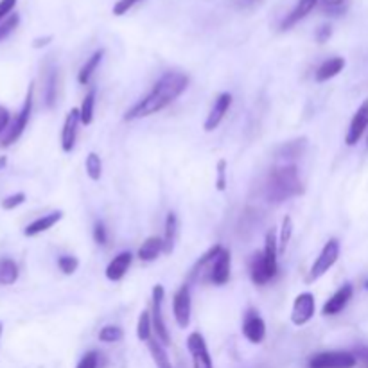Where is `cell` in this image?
Wrapping results in <instances>:
<instances>
[{"mask_svg":"<svg viewBox=\"0 0 368 368\" xmlns=\"http://www.w3.org/2000/svg\"><path fill=\"white\" fill-rule=\"evenodd\" d=\"M51 40H52V36H45V38H38V40H35V43H33V45H35L36 49L45 47V45H49V43H51Z\"/></svg>","mask_w":368,"mask_h":368,"instance_id":"cell-45","label":"cell"},{"mask_svg":"<svg viewBox=\"0 0 368 368\" xmlns=\"http://www.w3.org/2000/svg\"><path fill=\"white\" fill-rule=\"evenodd\" d=\"M264 191L268 202L271 203H282L291 200V198L300 196V194L304 193V185H302V180H300L296 166L286 163V166L271 169Z\"/></svg>","mask_w":368,"mask_h":368,"instance_id":"cell-2","label":"cell"},{"mask_svg":"<svg viewBox=\"0 0 368 368\" xmlns=\"http://www.w3.org/2000/svg\"><path fill=\"white\" fill-rule=\"evenodd\" d=\"M151 334H153V321H151V314L147 311L141 313L137 323V338L141 342H150Z\"/></svg>","mask_w":368,"mask_h":368,"instance_id":"cell-31","label":"cell"},{"mask_svg":"<svg viewBox=\"0 0 368 368\" xmlns=\"http://www.w3.org/2000/svg\"><path fill=\"white\" fill-rule=\"evenodd\" d=\"M94 241L99 246H104L108 243V230L103 221H97L94 227Z\"/></svg>","mask_w":368,"mask_h":368,"instance_id":"cell-40","label":"cell"},{"mask_svg":"<svg viewBox=\"0 0 368 368\" xmlns=\"http://www.w3.org/2000/svg\"><path fill=\"white\" fill-rule=\"evenodd\" d=\"M243 334L250 343L257 345L266 338V323L257 311H248L243 320Z\"/></svg>","mask_w":368,"mask_h":368,"instance_id":"cell-12","label":"cell"},{"mask_svg":"<svg viewBox=\"0 0 368 368\" xmlns=\"http://www.w3.org/2000/svg\"><path fill=\"white\" fill-rule=\"evenodd\" d=\"M94 110H95V90L92 88V90L85 95L81 108H79V119H81V125L90 126L92 122H94Z\"/></svg>","mask_w":368,"mask_h":368,"instance_id":"cell-28","label":"cell"},{"mask_svg":"<svg viewBox=\"0 0 368 368\" xmlns=\"http://www.w3.org/2000/svg\"><path fill=\"white\" fill-rule=\"evenodd\" d=\"M173 314H175L178 327L187 329L189 323H191V289H189L187 284L182 286L175 293V298H173Z\"/></svg>","mask_w":368,"mask_h":368,"instance_id":"cell-9","label":"cell"},{"mask_svg":"<svg viewBox=\"0 0 368 368\" xmlns=\"http://www.w3.org/2000/svg\"><path fill=\"white\" fill-rule=\"evenodd\" d=\"M77 266H79V261L74 255H60L58 257V268L63 275H72L76 273Z\"/></svg>","mask_w":368,"mask_h":368,"instance_id":"cell-35","label":"cell"},{"mask_svg":"<svg viewBox=\"0 0 368 368\" xmlns=\"http://www.w3.org/2000/svg\"><path fill=\"white\" fill-rule=\"evenodd\" d=\"M248 268H250V277H252L253 284H257V286H264V284H268L271 280L270 273H268V270H266L262 252L253 253L252 259H250V262H248Z\"/></svg>","mask_w":368,"mask_h":368,"instance_id":"cell-21","label":"cell"},{"mask_svg":"<svg viewBox=\"0 0 368 368\" xmlns=\"http://www.w3.org/2000/svg\"><path fill=\"white\" fill-rule=\"evenodd\" d=\"M122 336H125V333L117 326H106L99 330V342L103 343H117L122 339Z\"/></svg>","mask_w":368,"mask_h":368,"instance_id":"cell-33","label":"cell"},{"mask_svg":"<svg viewBox=\"0 0 368 368\" xmlns=\"http://www.w3.org/2000/svg\"><path fill=\"white\" fill-rule=\"evenodd\" d=\"M162 252H163L162 237L151 236V237H147L144 243H142V246L138 248L137 255H138V259H141V261L151 262V261H157Z\"/></svg>","mask_w":368,"mask_h":368,"instance_id":"cell-23","label":"cell"},{"mask_svg":"<svg viewBox=\"0 0 368 368\" xmlns=\"http://www.w3.org/2000/svg\"><path fill=\"white\" fill-rule=\"evenodd\" d=\"M85 169L86 175L90 178L92 182H99L101 180V176H103V160L99 157L97 153H88L85 162Z\"/></svg>","mask_w":368,"mask_h":368,"instance_id":"cell-30","label":"cell"},{"mask_svg":"<svg viewBox=\"0 0 368 368\" xmlns=\"http://www.w3.org/2000/svg\"><path fill=\"white\" fill-rule=\"evenodd\" d=\"M56 92H58V70L51 69L45 77V88H43V101L47 108L56 104Z\"/></svg>","mask_w":368,"mask_h":368,"instance_id":"cell-27","label":"cell"},{"mask_svg":"<svg viewBox=\"0 0 368 368\" xmlns=\"http://www.w3.org/2000/svg\"><path fill=\"white\" fill-rule=\"evenodd\" d=\"M178 239V218L175 212H169L166 218V232H163V253H171Z\"/></svg>","mask_w":368,"mask_h":368,"instance_id":"cell-25","label":"cell"},{"mask_svg":"<svg viewBox=\"0 0 368 368\" xmlns=\"http://www.w3.org/2000/svg\"><path fill=\"white\" fill-rule=\"evenodd\" d=\"M9 122H11V117H9V111L4 106H0V135L6 133V129L9 128Z\"/></svg>","mask_w":368,"mask_h":368,"instance_id":"cell-43","label":"cell"},{"mask_svg":"<svg viewBox=\"0 0 368 368\" xmlns=\"http://www.w3.org/2000/svg\"><path fill=\"white\" fill-rule=\"evenodd\" d=\"M293 236V219L289 216L282 219L280 225V232H278V252H284L287 248V244L291 241Z\"/></svg>","mask_w":368,"mask_h":368,"instance_id":"cell-32","label":"cell"},{"mask_svg":"<svg viewBox=\"0 0 368 368\" xmlns=\"http://www.w3.org/2000/svg\"><path fill=\"white\" fill-rule=\"evenodd\" d=\"M278 236L275 230H270L266 234L264 239V250H262V257H264L266 270L273 278L278 271Z\"/></svg>","mask_w":368,"mask_h":368,"instance_id":"cell-17","label":"cell"},{"mask_svg":"<svg viewBox=\"0 0 368 368\" xmlns=\"http://www.w3.org/2000/svg\"><path fill=\"white\" fill-rule=\"evenodd\" d=\"M187 351L191 354V360H193V368H214L205 338L198 330L189 334Z\"/></svg>","mask_w":368,"mask_h":368,"instance_id":"cell-8","label":"cell"},{"mask_svg":"<svg viewBox=\"0 0 368 368\" xmlns=\"http://www.w3.org/2000/svg\"><path fill=\"white\" fill-rule=\"evenodd\" d=\"M246 2H248V4H252V2H255V0H246Z\"/></svg>","mask_w":368,"mask_h":368,"instance_id":"cell-49","label":"cell"},{"mask_svg":"<svg viewBox=\"0 0 368 368\" xmlns=\"http://www.w3.org/2000/svg\"><path fill=\"white\" fill-rule=\"evenodd\" d=\"M320 0H298L295 8L291 9V13L287 15L280 24V31H289L291 27H295L300 20H304L311 11L318 6Z\"/></svg>","mask_w":368,"mask_h":368,"instance_id":"cell-18","label":"cell"},{"mask_svg":"<svg viewBox=\"0 0 368 368\" xmlns=\"http://www.w3.org/2000/svg\"><path fill=\"white\" fill-rule=\"evenodd\" d=\"M24 202H26V194L15 193V194H11V196L4 198V202H2V209L13 210V209H17V207H20Z\"/></svg>","mask_w":368,"mask_h":368,"instance_id":"cell-37","label":"cell"},{"mask_svg":"<svg viewBox=\"0 0 368 368\" xmlns=\"http://www.w3.org/2000/svg\"><path fill=\"white\" fill-rule=\"evenodd\" d=\"M221 250H223L221 244H214L212 248L207 250L202 257L198 259L196 264L193 266V270H191V275H189V278H191V280H196V282H209L212 266H214L216 257H218Z\"/></svg>","mask_w":368,"mask_h":368,"instance_id":"cell-10","label":"cell"},{"mask_svg":"<svg viewBox=\"0 0 368 368\" xmlns=\"http://www.w3.org/2000/svg\"><path fill=\"white\" fill-rule=\"evenodd\" d=\"M227 160L221 159L218 162V180H216V187H218L219 193H225L227 191Z\"/></svg>","mask_w":368,"mask_h":368,"instance_id":"cell-36","label":"cell"},{"mask_svg":"<svg viewBox=\"0 0 368 368\" xmlns=\"http://www.w3.org/2000/svg\"><path fill=\"white\" fill-rule=\"evenodd\" d=\"M367 129H368V97L361 103V106L355 110L354 117H352L347 137H345L347 146H355V144L361 141V137H363Z\"/></svg>","mask_w":368,"mask_h":368,"instance_id":"cell-11","label":"cell"},{"mask_svg":"<svg viewBox=\"0 0 368 368\" xmlns=\"http://www.w3.org/2000/svg\"><path fill=\"white\" fill-rule=\"evenodd\" d=\"M365 358H367V361H368V349H367V351H365Z\"/></svg>","mask_w":368,"mask_h":368,"instance_id":"cell-48","label":"cell"},{"mask_svg":"<svg viewBox=\"0 0 368 368\" xmlns=\"http://www.w3.org/2000/svg\"><path fill=\"white\" fill-rule=\"evenodd\" d=\"M97 365H99V354L95 351H90L83 355L76 368H97Z\"/></svg>","mask_w":368,"mask_h":368,"instance_id":"cell-38","label":"cell"},{"mask_svg":"<svg viewBox=\"0 0 368 368\" xmlns=\"http://www.w3.org/2000/svg\"><path fill=\"white\" fill-rule=\"evenodd\" d=\"M33 90H35V86L31 85L29 90H27L26 101H24V106H22L20 111H18L17 119H15L13 122L9 125V128L6 129L4 137H2V142H0V146L2 147L13 146L15 142L22 137V133L26 131L27 122H29V117H31V111H33Z\"/></svg>","mask_w":368,"mask_h":368,"instance_id":"cell-3","label":"cell"},{"mask_svg":"<svg viewBox=\"0 0 368 368\" xmlns=\"http://www.w3.org/2000/svg\"><path fill=\"white\" fill-rule=\"evenodd\" d=\"M153 313H151V321H153V333L157 334V339L162 343L163 347L171 345V336H169V330L166 327V321H163L162 314V304H163V296H166V289H163L162 284H157L153 287Z\"/></svg>","mask_w":368,"mask_h":368,"instance_id":"cell-6","label":"cell"},{"mask_svg":"<svg viewBox=\"0 0 368 368\" xmlns=\"http://www.w3.org/2000/svg\"><path fill=\"white\" fill-rule=\"evenodd\" d=\"M352 295H354V287L352 284H343L338 291L334 293L329 300H327L323 307H321V314L323 317H334V314L342 313L343 309L347 307V304L351 302Z\"/></svg>","mask_w":368,"mask_h":368,"instance_id":"cell-14","label":"cell"},{"mask_svg":"<svg viewBox=\"0 0 368 368\" xmlns=\"http://www.w3.org/2000/svg\"><path fill=\"white\" fill-rule=\"evenodd\" d=\"M133 255L129 252H120L119 255L111 259L110 264L106 266V278L111 282H119L128 273L129 266H131Z\"/></svg>","mask_w":368,"mask_h":368,"instance_id":"cell-19","label":"cell"},{"mask_svg":"<svg viewBox=\"0 0 368 368\" xmlns=\"http://www.w3.org/2000/svg\"><path fill=\"white\" fill-rule=\"evenodd\" d=\"M343 69H345V60L339 58V56H336V58H330V60L323 61L317 69V76L314 77H317L318 83H326L329 81V79H333V77L338 76Z\"/></svg>","mask_w":368,"mask_h":368,"instance_id":"cell-22","label":"cell"},{"mask_svg":"<svg viewBox=\"0 0 368 368\" xmlns=\"http://www.w3.org/2000/svg\"><path fill=\"white\" fill-rule=\"evenodd\" d=\"M103 56H104V49H99V51H95L94 54L85 61V65H83L79 74H77V81H79V85H88V83H90L92 76H94V72L97 70L101 61H103Z\"/></svg>","mask_w":368,"mask_h":368,"instance_id":"cell-24","label":"cell"},{"mask_svg":"<svg viewBox=\"0 0 368 368\" xmlns=\"http://www.w3.org/2000/svg\"><path fill=\"white\" fill-rule=\"evenodd\" d=\"M314 313H317V302H314L313 293L305 291L296 295L291 309L293 326L296 327L305 326V323H309V321L313 320Z\"/></svg>","mask_w":368,"mask_h":368,"instance_id":"cell-7","label":"cell"},{"mask_svg":"<svg viewBox=\"0 0 368 368\" xmlns=\"http://www.w3.org/2000/svg\"><path fill=\"white\" fill-rule=\"evenodd\" d=\"M355 363L358 358L352 352L329 351L311 355L307 365L309 368H354Z\"/></svg>","mask_w":368,"mask_h":368,"instance_id":"cell-5","label":"cell"},{"mask_svg":"<svg viewBox=\"0 0 368 368\" xmlns=\"http://www.w3.org/2000/svg\"><path fill=\"white\" fill-rule=\"evenodd\" d=\"M18 24H20V15H17V13L9 15V17L6 18L2 24H0V42L8 38V36L11 35L15 29H17Z\"/></svg>","mask_w":368,"mask_h":368,"instance_id":"cell-34","label":"cell"},{"mask_svg":"<svg viewBox=\"0 0 368 368\" xmlns=\"http://www.w3.org/2000/svg\"><path fill=\"white\" fill-rule=\"evenodd\" d=\"M339 257V241L338 239H329L326 243V246L321 248L320 255L317 257V261L311 266V271H309L307 282H314L320 277L327 273V271L336 264Z\"/></svg>","mask_w":368,"mask_h":368,"instance_id":"cell-4","label":"cell"},{"mask_svg":"<svg viewBox=\"0 0 368 368\" xmlns=\"http://www.w3.org/2000/svg\"><path fill=\"white\" fill-rule=\"evenodd\" d=\"M230 264H232V257L230 252L227 248H223L219 252V255L216 257L214 266H212V271H210L209 282H212L214 286H225L230 278Z\"/></svg>","mask_w":368,"mask_h":368,"instance_id":"cell-16","label":"cell"},{"mask_svg":"<svg viewBox=\"0 0 368 368\" xmlns=\"http://www.w3.org/2000/svg\"><path fill=\"white\" fill-rule=\"evenodd\" d=\"M321 4L326 6V8H343L345 0H321Z\"/></svg>","mask_w":368,"mask_h":368,"instance_id":"cell-44","label":"cell"},{"mask_svg":"<svg viewBox=\"0 0 368 368\" xmlns=\"http://www.w3.org/2000/svg\"><path fill=\"white\" fill-rule=\"evenodd\" d=\"M18 264L13 259H0V286H11L18 280Z\"/></svg>","mask_w":368,"mask_h":368,"instance_id":"cell-26","label":"cell"},{"mask_svg":"<svg viewBox=\"0 0 368 368\" xmlns=\"http://www.w3.org/2000/svg\"><path fill=\"white\" fill-rule=\"evenodd\" d=\"M81 119H79V108H72L67 113L63 122V129H61V150L65 153H70L76 146L77 138V126H79Z\"/></svg>","mask_w":368,"mask_h":368,"instance_id":"cell-15","label":"cell"},{"mask_svg":"<svg viewBox=\"0 0 368 368\" xmlns=\"http://www.w3.org/2000/svg\"><path fill=\"white\" fill-rule=\"evenodd\" d=\"M61 218H63V212H61V210H54V212H51V214L42 216V218L35 219V221L29 223V225L24 228V236L35 237V236H38V234H43V232L51 230V228L54 227L56 223L60 221Z\"/></svg>","mask_w":368,"mask_h":368,"instance_id":"cell-20","label":"cell"},{"mask_svg":"<svg viewBox=\"0 0 368 368\" xmlns=\"http://www.w3.org/2000/svg\"><path fill=\"white\" fill-rule=\"evenodd\" d=\"M6 166H8V159H6V157H0V171H2Z\"/></svg>","mask_w":368,"mask_h":368,"instance_id":"cell-46","label":"cell"},{"mask_svg":"<svg viewBox=\"0 0 368 368\" xmlns=\"http://www.w3.org/2000/svg\"><path fill=\"white\" fill-rule=\"evenodd\" d=\"M230 106H232V94H228V92L219 94L218 99L214 101V106L210 108V113L207 115L205 125H203L205 131L209 133L214 131V129L223 122V119H225V115L228 113Z\"/></svg>","mask_w":368,"mask_h":368,"instance_id":"cell-13","label":"cell"},{"mask_svg":"<svg viewBox=\"0 0 368 368\" xmlns=\"http://www.w3.org/2000/svg\"><path fill=\"white\" fill-rule=\"evenodd\" d=\"M330 35H333V27H330L329 24H323V26L318 27V31H317V42L318 43L329 42Z\"/></svg>","mask_w":368,"mask_h":368,"instance_id":"cell-42","label":"cell"},{"mask_svg":"<svg viewBox=\"0 0 368 368\" xmlns=\"http://www.w3.org/2000/svg\"><path fill=\"white\" fill-rule=\"evenodd\" d=\"M15 6H17V0H0V24L13 13Z\"/></svg>","mask_w":368,"mask_h":368,"instance_id":"cell-41","label":"cell"},{"mask_svg":"<svg viewBox=\"0 0 368 368\" xmlns=\"http://www.w3.org/2000/svg\"><path fill=\"white\" fill-rule=\"evenodd\" d=\"M189 86V77L182 72H166L159 81L154 83L153 90L141 99L137 104H133L126 111L125 120H137L159 113L166 106L180 97Z\"/></svg>","mask_w":368,"mask_h":368,"instance_id":"cell-1","label":"cell"},{"mask_svg":"<svg viewBox=\"0 0 368 368\" xmlns=\"http://www.w3.org/2000/svg\"><path fill=\"white\" fill-rule=\"evenodd\" d=\"M2 329H4V326H2V321H0V338H2Z\"/></svg>","mask_w":368,"mask_h":368,"instance_id":"cell-47","label":"cell"},{"mask_svg":"<svg viewBox=\"0 0 368 368\" xmlns=\"http://www.w3.org/2000/svg\"><path fill=\"white\" fill-rule=\"evenodd\" d=\"M147 347H150L151 355H153L154 363H157V368H173L171 361L167 358V352L163 349V345L160 342H154L153 338L147 342Z\"/></svg>","mask_w":368,"mask_h":368,"instance_id":"cell-29","label":"cell"},{"mask_svg":"<svg viewBox=\"0 0 368 368\" xmlns=\"http://www.w3.org/2000/svg\"><path fill=\"white\" fill-rule=\"evenodd\" d=\"M138 2H142V0H119V2L113 6V15H115V17H122V15L128 13L129 9L135 8Z\"/></svg>","mask_w":368,"mask_h":368,"instance_id":"cell-39","label":"cell"}]
</instances>
